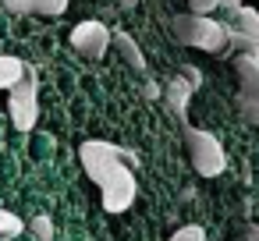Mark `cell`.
<instances>
[{"instance_id":"1","label":"cell","mask_w":259,"mask_h":241,"mask_svg":"<svg viewBox=\"0 0 259 241\" xmlns=\"http://www.w3.org/2000/svg\"><path fill=\"white\" fill-rule=\"evenodd\" d=\"M78 160H82L85 177H89L96 188H103V184H107L110 177H117L121 170H135V167H139V156H135L132 149L114 146V142H107V138H89V142H82V146H78Z\"/></svg>"},{"instance_id":"2","label":"cell","mask_w":259,"mask_h":241,"mask_svg":"<svg viewBox=\"0 0 259 241\" xmlns=\"http://www.w3.org/2000/svg\"><path fill=\"white\" fill-rule=\"evenodd\" d=\"M170 29L185 46H195V50H206V54H220L227 46V22H217L209 15L206 18L202 15H174Z\"/></svg>"},{"instance_id":"3","label":"cell","mask_w":259,"mask_h":241,"mask_svg":"<svg viewBox=\"0 0 259 241\" xmlns=\"http://www.w3.org/2000/svg\"><path fill=\"white\" fill-rule=\"evenodd\" d=\"M185 142H188V160L195 167L199 177H217L227 170V153L220 146V138L206 128H185Z\"/></svg>"},{"instance_id":"4","label":"cell","mask_w":259,"mask_h":241,"mask_svg":"<svg viewBox=\"0 0 259 241\" xmlns=\"http://www.w3.org/2000/svg\"><path fill=\"white\" fill-rule=\"evenodd\" d=\"M8 110H11V124L18 131H32L39 121V78L36 68H25V78L8 92Z\"/></svg>"},{"instance_id":"5","label":"cell","mask_w":259,"mask_h":241,"mask_svg":"<svg viewBox=\"0 0 259 241\" xmlns=\"http://www.w3.org/2000/svg\"><path fill=\"white\" fill-rule=\"evenodd\" d=\"M227 46L238 50V57H252L259 50V11L255 8H241L231 15L227 22Z\"/></svg>"},{"instance_id":"6","label":"cell","mask_w":259,"mask_h":241,"mask_svg":"<svg viewBox=\"0 0 259 241\" xmlns=\"http://www.w3.org/2000/svg\"><path fill=\"white\" fill-rule=\"evenodd\" d=\"M110 43H114V32L103 25V22H78L75 29H71V46H75V54H82V57H103L107 50H110Z\"/></svg>"},{"instance_id":"7","label":"cell","mask_w":259,"mask_h":241,"mask_svg":"<svg viewBox=\"0 0 259 241\" xmlns=\"http://www.w3.org/2000/svg\"><path fill=\"white\" fill-rule=\"evenodd\" d=\"M234 71H238V100H241V114L259 124V71L248 57H234Z\"/></svg>"},{"instance_id":"8","label":"cell","mask_w":259,"mask_h":241,"mask_svg":"<svg viewBox=\"0 0 259 241\" xmlns=\"http://www.w3.org/2000/svg\"><path fill=\"white\" fill-rule=\"evenodd\" d=\"M135 195H139L135 170H121L117 177H110V181L100 188V199H103V209H107V213H124V209H132Z\"/></svg>"},{"instance_id":"9","label":"cell","mask_w":259,"mask_h":241,"mask_svg":"<svg viewBox=\"0 0 259 241\" xmlns=\"http://www.w3.org/2000/svg\"><path fill=\"white\" fill-rule=\"evenodd\" d=\"M188 100H192V89H188V82H185L181 75H174V78L163 85V103H167V110L174 114V121H178L181 128H188V121H185Z\"/></svg>"},{"instance_id":"10","label":"cell","mask_w":259,"mask_h":241,"mask_svg":"<svg viewBox=\"0 0 259 241\" xmlns=\"http://www.w3.org/2000/svg\"><path fill=\"white\" fill-rule=\"evenodd\" d=\"M4 8L11 15H47L57 18L68 11V0H4Z\"/></svg>"},{"instance_id":"11","label":"cell","mask_w":259,"mask_h":241,"mask_svg":"<svg viewBox=\"0 0 259 241\" xmlns=\"http://www.w3.org/2000/svg\"><path fill=\"white\" fill-rule=\"evenodd\" d=\"M25 61H18V57H11V54H0V89H15L22 78H25Z\"/></svg>"},{"instance_id":"12","label":"cell","mask_w":259,"mask_h":241,"mask_svg":"<svg viewBox=\"0 0 259 241\" xmlns=\"http://www.w3.org/2000/svg\"><path fill=\"white\" fill-rule=\"evenodd\" d=\"M110 46H117V50H121V57H124V61H128V64L135 68V71H146V57H142V46H139V43H135V39H132L128 32H114V43H110Z\"/></svg>"},{"instance_id":"13","label":"cell","mask_w":259,"mask_h":241,"mask_svg":"<svg viewBox=\"0 0 259 241\" xmlns=\"http://www.w3.org/2000/svg\"><path fill=\"white\" fill-rule=\"evenodd\" d=\"M25 230L36 237V241H54V220L47 216V213H39V216H32L29 223H25Z\"/></svg>"},{"instance_id":"14","label":"cell","mask_w":259,"mask_h":241,"mask_svg":"<svg viewBox=\"0 0 259 241\" xmlns=\"http://www.w3.org/2000/svg\"><path fill=\"white\" fill-rule=\"evenodd\" d=\"M25 230V220L11 209H0V237H18Z\"/></svg>"},{"instance_id":"15","label":"cell","mask_w":259,"mask_h":241,"mask_svg":"<svg viewBox=\"0 0 259 241\" xmlns=\"http://www.w3.org/2000/svg\"><path fill=\"white\" fill-rule=\"evenodd\" d=\"M170 241H206V227H199V223H185V227H178V230L170 234Z\"/></svg>"},{"instance_id":"16","label":"cell","mask_w":259,"mask_h":241,"mask_svg":"<svg viewBox=\"0 0 259 241\" xmlns=\"http://www.w3.org/2000/svg\"><path fill=\"white\" fill-rule=\"evenodd\" d=\"M181 78L188 82V89H192V92L202 85V75H199V68H181Z\"/></svg>"},{"instance_id":"17","label":"cell","mask_w":259,"mask_h":241,"mask_svg":"<svg viewBox=\"0 0 259 241\" xmlns=\"http://www.w3.org/2000/svg\"><path fill=\"white\" fill-rule=\"evenodd\" d=\"M217 4H220V8H224L227 15H234V11H241V8H245L241 0H217Z\"/></svg>"},{"instance_id":"18","label":"cell","mask_w":259,"mask_h":241,"mask_svg":"<svg viewBox=\"0 0 259 241\" xmlns=\"http://www.w3.org/2000/svg\"><path fill=\"white\" fill-rule=\"evenodd\" d=\"M245 241H259V223H252V227L245 230Z\"/></svg>"},{"instance_id":"19","label":"cell","mask_w":259,"mask_h":241,"mask_svg":"<svg viewBox=\"0 0 259 241\" xmlns=\"http://www.w3.org/2000/svg\"><path fill=\"white\" fill-rule=\"evenodd\" d=\"M248 61H252V64H255V71H259V50H255V54H252Z\"/></svg>"},{"instance_id":"20","label":"cell","mask_w":259,"mask_h":241,"mask_svg":"<svg viewBox=\"0 0 259 241\" xmlns=\"http://www.w3.org/2000/svg\"><path fill=\"white\" fill-rule=\"evenodd\" d=\"M121 4H124V8H135V4H139V0H121Z\"/></svg>"}]
</instances>
